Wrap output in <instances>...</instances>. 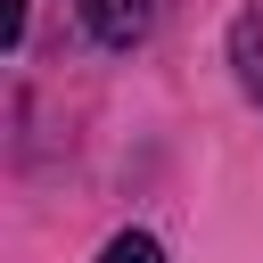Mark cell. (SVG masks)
<instances>
[{
  "instance_id": "7a4b0ae2",
  "label": "cell",
  "mask_w": 263,
  "mask_h": 263,
  "mask_svg": "<svg viewBox=\"0 0 263 263\" xmlns=\"http://www.w3.org/2000/svg\"><path fill=\"white\" fill-rule=\"evenodd\" d=\"M230 58H238V82H247V90H263V16H255V8L230 25Z\"/></svg>"
},
{
  "instance_id": "3957f363",
  "label": "cell",
  "mask_w": 263,
  "mask_h": 263,
  "mask_svg": "<svg viewBox=\"0 0 263 263\" xmlns=\"http://www.w3.org/2000/svg\"><path fill=\"white\" fill-rule=\"evenodd\" d=\"M99 263H164V247H156L148 230H115V238L99 247Z\"/></svg>"
},
{
  "instance_id": "277c9868",
  "label": "cell",
  "mask_w": 263,
  "mask_h": 263,
  "mask_svg": "<svg viewBox=\"0 0 263 263\" xmlns=\"http://www.w3.org/2000/svg\"><path fill=\"white\" fill-rule=\"evenodd\" d=\"M16 33H25V0H8V41H16Z\"/></svg>"
},
{
  "instance_id": "6da1fadb",
  "label": "cell",
  "mask_w": 263,
  "mask_h": 263,
  "mask_svg": "<svg viewBox=\"0 0 263 263\" xmlns=\"http://www.w3.org/2000/svg\"><path fill=\"white\" fill-rule=\"evenodd\" d=\"M82 25H90L99 49H132L156 25V0H82Z\"/></svg>"
}]
</instances>
